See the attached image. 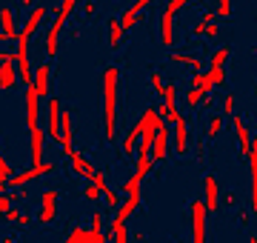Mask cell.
Returning <instances> with one entry per match:
<instances>
[{
  "label": "cell",
  "mask_w": 257,
  "mask_h": 243,
  "mask_svg": "<svg viewBox=\"0 0 257 243\" xmlns=\"http://www.w3.org/2000/svg\"><path fill=\"white\" fill-rule=\"evenodd\" d=\"M223 114L226 117L234 114V94H223Z\"/></svg>",
  "instance_id": "d590c367"
},
{
  "label": "cell",
  "mask_w": 257,
  "mask_h": 243,
  "mask_svg": "<svg viewBox=\"0 0 257 243\" xmlns=\"http://www.w3.org/2000/svg\"><path fill=\"white\" fill-rule=\"evenodd\" d=\"M3 243H18V240H15V237H3Z\"/></svg>",
  "instance_id": "c3c4849f"
},
{
  "label": "cell",
  "mask_w": 257,
  "mask_h": 243,
  "mask_svg": "<svg viewBox=\"0 0 257 243\" xmlns=\"http://www.w3.org/2000/svg\"><path fill=\"white\" fill-rule=\"evenodd\" d=\"M231 6H234L231 0H220V3H217V9H214V15H217V18H229V15H231Z\"/></svg>",
  "instance_id": "836d02e7"
},
{
  "label": "cell",
  "mask_w": 257,
  "mask_h": 243,
  "mask_svg": "<svg viewBox=\"0 0 257 243\" xmlns=\"http://www.w3.org/2000/svg\"><path fill=\"white\" fill-rule=\"evenodd\" d=\"M103 237H106V234H103V215L94 212L89 229H86V226H72V232L66 234L63 243H103Z\"/></svg>",
  "instance_id": "3957f363"
},
{
  "label": "cell",
  "mask_w": 257,
  "mask_h": 243,
  "mask_svg": "<svg viewBox=\"0 0 257 243\" xmlns=\"http://www.w3.org/2000/svg\"><path fill=\"white\" fill-rule=\"evenodd\" d=\"M109 46L111 49H117V43H120V38H123V29H120V18H109Z\"/></svg>",
  "instance_id": "484cf974"
},
{
  "label": "cell",
  "mask_w": 257,
  "mask_h": 243,
  "mask_svg": "<svg viewBox=\"0 0 257 243\" xmlns=\"http://www.w3.org/2000/svg\"><path fill=\"white\" fill-rule=\"evenodd\" d=\"M237 220L243 226H248V212H246V209H237Z\"/></svg>",
  "instance_id": "f6af8a7d"
},
{
  "label": "cell",
  "mask_w": 257,
  "mask_h": 243,
  "mask_svg": "<svg viewBox=\"0 0 257 243\" xmlns=\"http://www.w3.org/2000/svg\"><path fill=\"white\" fill-rule=\"evenodd\" d=\"M248 172H251V212H257V152L248 155Z\"/></svg>",
  "instance_id": "cb8c5ba5"
},
{
  "label": "cell",
  "mask_w": 257,
  "mask_h": 243,
  "mask_svg": "<svg viewBox=\"0 0 257 243\" xmlns=\"http://www.w3.org/2000/svg\"><path fill=\"white\" fill-rule=\"evenodd\" d=\"M251 152H257V132L251 135Z\"/></svg>",
  "instance_id": "bcb514c9"
},
{
  "label": "cell",
  "mask_w": 257,
  "mask_h": 243,
  "mask_svg": "<svg viewBox=\"0 0 257 243\" xmlns=\"http://www.w3.org/2000/svg\"><path fill=\"white\" fill-rule=\"evenodd\" d=\"M214 18H217V15H214V9H206V12H203V18H200V23H206V26H209V23H214Z\"/></svg>",
  "instance_id": "b9f144b4"
},
{
  "label": "cell",
  "mask_w": 257,
  "mask_h": 243,
  "mask_svg": "<svg viewBox=\"0 0 257 243\" xmlns=\"http://www.w3.org/2000/svg\"><path fill=\"white\" fill-rule=\"evenodd\" d=\"M94 9H97V3H92V0L83 3V15H94Z\"/></svg>",
  "instance_id": "ee69618b"
},
{
  "label": "cell",
  "mask_w": 257,
  "mask_h": 243,
  "mask_svg": "<svg viewBox=\"0 0 257 243\" xmlns=\"http://www.w3.org/2000/svg\"><path fill=\"white\" fill-rule=\"evenodd\" d=\"M74 0H63L60 6H57V15H55V23L49 26V32H46V55L49 57H55L57 55V49H60V32H63V26H66V20L72 18V12H74Z\"/></svg>",
  "instance_id": "7a4b0ae2"
},
{
  "label": "cell",
  "mask_w": 257,
  "mask_h": 243,
  "mask_svg": "<svg viewBox=\"0 0 257 243\" xmlns=\"http://www.w3.org/2000/svg\"><path fill=\"white\" fill-rule=\"evenodd\" d=\"M60 109H63V106H60V97H49V109H46V138L49 141H57V138H60Z\"/></svg>",
  "instance_id": "52a82bcc"
},
{
  "label": "cell",
  "mask_w": 257,
  "mask_h": 243,
  "mask_svg": "<svg viewBox=\"0 0 257 243\" xmlns=\"http://www.w3.org/2000/svg\"><path fill=\"white\" fill-rule=\"evenodd\" d=\"M46 15H49V6H43V3H37L35 9H32V15L26 18V23H23V29H20V38L32 40V35H35L37 29H40V23L46 20Z\"/></svg>",
  "instance_id": "4fadbf2b"
},
{
  "label": "cell",
  "mask_w": 257,
  "mask_h": 243,
  "mask_svg": "<svg viewBox=\"0 0 257 243\" xmlns=\"http://www.w3.org/2000/svg\"><path fill=\"white\" fill-rule=\"evenodd\" d=\"M83 197H86L89 203H94V200H100V192H97V189H94L92 183H89V186H86V192H83Z\"/></svg>",
  "instance_id": "8d00e7d4"
},
{
  "label": "cell",
  "mask_w": 257,
  "mask_h": 243,
  "mask_svg": "<svg viewBox=\"0 0 257 243\" xmlns=\"http://www.w3.org/2000/svg\"><path fill=\"white\" fill-rule=\"evenodd\" d=\"M100 92H103V135H106L109 143H114V138H117V92H120L117 66H106L103 69Z\"/></svg>",
  "instance_id": "6da1fadb"
},
{
  "label": "cell",
  "mask_w": 257,
  "mask_h": 243,
  "mask_svg": "<svg viewBox=\"0 0 257 243\" xmlns=\"http://www.w3.org/2000/svg\"><path fill=\"white\" fill-rule=\"evenodd\" d=\"M220 129H223V117H220V114H211V117H209V126H206V138L220 135Z\"/></svg>",
  "instance_id": "4dcf8cb0"
},
{
  "label": "cell",
  "mask_w": 257,
  "mask_h": 243,
  "mask_svg": "<svg viewBox=\"0 0 257 243\" xmlns=\"http://www.w3.org/2000/svg\"><path fill=\"white\" fill-rule=\"evenodd\" d=\"M72 129H74V114H72V109H60V138H57V143H60L63 155H72V152H74Z\"/></svg>",
  "instance_id": "ba28073f"
},
{
  "label": "cell",
  "mask_w": 257,
  "mask_h": 243,
  "mask_svg": "<svg viewBox=\"0 0 257 243\" xmlns=\"http://www.w3.org/2000/svg\"><path fill=\"white\" fill-rule=\"evenodd\" d=\"M175 152L177 155H189V135H186V117L175 123Z\"/></svg>",
  "instance_id": "44dd1931"
},
{
  "label": "cell",
  "mask_w": 257,
  "mask_h": 243,
  "mask_svg": "<svg viewBox=\"0 0 257 243\" xmlns=\"http://www.w3.org/2000/svg\"><path fill=\"white\" fill-rule=\"evenodd\" d=\"M18 215H20L18 209H12V206H9V209H6L0 217H3V220H9V223H15V220H18Z\"/></svg>",
  "instance_id": "f35d334b"
},
{
  "label": "cell",
  "mask_w": 257,
  "mask_h": 243,
  "mask_svg": "<svg viewBox=\"0 0 257 243\" xmlns=\"http://www.w3.org/2000/svg\"><path fill=\"white\" fill-rule=\"evenodd\" d=\"M111 243H128V229L123 217H111Z\"/></svg>",
  "instance_id": "603a6c76"
},
{
  "label": "cell",
  "mask_w": 257,
  "mask_h": 243,
  "mask_svg": "<svg viewBox=\"0 0 257 243\" xmlns=\"http://www.w3.org/2000/svg\"><path fill=\"white\" fill-rule=\"evenodd\" d=\"M9 206H12L9 195H0V215H3V212H6V209H9Z\"/></svg>",
  "instance_id": "7bdbcfd3"
},
{
  "label": "cell",
  "mask_w": 257,
  "mask_h": 243,
  "mask_svg": "<svg viewBox=\"0 0 257 243\" xmlns=\"http://www.w3.org/2000/svg\"><path fill=\"white\" fill-rule=\"evenodd\" d=\"M169 60H175V63H183L189 66L194 75L197 72H203V57L200 55H183V52H169Z\"/></svg>",
  "instance_id": "ffe728a7"
},
{
  "label": "cell",
  "mask_w": 257,
  "mask_h": 243,
  "mask_svg": "<svg viewBox=\"0 0 257 243\" xmlns=\"http://www.w3.org/2000/svg\"><path fill=\"white\" fill-rule=\"evenodd\" d=\"M69 160H72V172H74V175H80V178H86V180L94 178V172H97V169H94L89 160L83 158L80 152H72V155H69Z\"/></svg>",
  "instance_id": "ac0fdd59"
},
{
  "label": "cell",
  "mask_w": 257,
  "mask_h": 243,
  "mask_svg": "<svg viewBox=\"0 0 257 243\" xmlns=\"http://www.w3.org/2000/svg\"><path fill=\"white\" fill-rule=\"evenodd\" d=\"M140 200H143V197H140V192H135V195H128V197H126V203L114 209V215H117V217H123V220H128V217H132L135 212H138Z\"/></svg>",
  "instance_id": "7402d4cb"
},
{
  "label": "cell",
  "mask_w": 257,
  "mask_h": 243,
  "mask_svg": "<svg viewBox=\"0 0 257 243\" xmlns=\"http://www.w3.org/2000/svg\"><path fill=\"white\" fill-rule=\"evenodd\" d=\"M203 206H206V212H217L220 209V183H217L214 175L203 178Z\"/></svg>",
  "instance_id": "9c48e42d"
},
{
  "label": "cell",
  "mask_w": 257,
  "mask_h": 243,
  "mask_svg": "<svg viewBox=\"0 0 257 243\" xmlns=\"http://www.w3.org/2000/svg\"><path fill=\"white\" fill-rule=\"evenodd\" d=\"M248 243H257V234H251V237H248Z\"/></svg>",
  "instance_id": "681fc988"
},
{
  "label": "cell",
  "mask_w": 257,
  "mask_h": 243,
  "mask_svg": "<svg viewBox=\"0 0 257 243\" xmlns=\"http://www.w3.org/2000/svg\"><path fill=\"white\" fill-rule=\"evenodd\" d=\"M0 32H3L9 40H18L20 38L18 26H15V15H12L9 6H3V9H0Z\"/></svg>",
  "instance_id": "d6986e66"
},
{
  "label": "cell",
  "mask_w": 257,
  "mask_h": 243,
  "mask_svg": "<svg viewBox=\"0 0 257 243\" xmlns=\"http://www.w3.org/2000/svg\"><path fill=\"white\" fill-rule=\"evenodd\" d=\"M57 217V189H46L40 195V212H37V220L40 223H52Z\"/></svg>",
  "instance_id": "30bf717a"
},
{
  "label": "cell",
  "mask_w": 257,
  "mask_h": 243,
  "mask_svg": "<svg viewBox=\"0 0 257 243\" xmlns=\"http://www.w3.org/2000/svg\"><path fill=\"white\" fill-rule=\"evenodd\" d=\"M15 223H18V226H23V229H26V226H32V215H26V212H20V215H18V220H15Z\"/></svg>",
  "instance_id": "60d3db41"
},
{
  "label": "cell",
  "mask_w": 257,
  "mask_h": 243,
  "mask_svg": "<svg viewBox=\"0 0 257 243\" xmlns=\"http://www.w3.org/2000/svg\"><path fill=\"white\" fill-rule=\"evenodd\" d=\"M229 55H231V49L229 46H220L214 55H211V63H209V69H223V63L229 60Z\"/></svg>",
  "instance_id": "f1b7e54d"
},
{
  "label": "cell",
  "mask_w": 257,
  "mask_h": 243,
  "mask_svg": "<svg viewBox=\"0 0 257 243\" xmlns=\"http://www.w3.org/2000/svg\"><path fill=\"white\" fill-rule=\"evenodd\" d=\"M12 163H9V158H6V155H3V152H0V183H6V180L12 178Z\"/></svg>",
  "instance_id": "1f68e13d"
},
{
  "label": "cell",
  "mask_w": 257,
  "mask_h": 243,
  "mask_svg": "<svg viewBox=\"0 0 257 243\" xmlns=\"http://www.w3.org/2000/svg\"><path fill=\"white\" fill-rule=\"evenodd\" d=\"M49 83H52V66L49 63H40L35 69V92L37 97H49Z\"/></svg>",
  "instance_id": "9a60e30c"
},
{
  "label": "cell",
  "mask_w": 257,
  "mask_h": 243,
  "mask_svg": "<svg viewBox=\"0 0 257 243\" xmlns=\"http://www.w3.org/2000/svg\"><path fill=\"white\" fill-rule=\"evenodd\" d=\"M223 206H237V195H234V192H226V195H223Z\"/></svg>",
  "instance_id": "ab89813d"
},
{
  "label": "cell",
  "mask_w": 257,
  "mask_h": 243,
  "mask_svg": "<svg viewBox=\"0 0 257 243\" xmlns=\"http://www.w3.org/2000/svg\"><path fill=\"white\" fill-rule=\"evenodd\" d=\"M152 89H155L157 94H163V89H166V83H163V75H160V72H152Z\"/></svg>",
  "instance_id": "e575fe53"
},
{
  "label": "cell",
  "mask_w": 257,
  "mask_h": 243,
  "mask_svg": "<svg viewBox=\"0 0 257 243\" xmlns=\"http://www.w3.org/2000/svg\"><path fill=\"white\" fill-rule=\"evenodd\" d=\"M203 97H209V94H203L200 89H186L183 94V103H186V109H194V106H200Z\"/></svg>",
  "instance_id": "83f0119b"
},
{
  "label": "cell",
  "mask_w": 257,
  "mask_h": 243,
  "mask_svg": "<svg viewBox=\"0 0 257 243\" xmlns=\"http://www.w3.org/2000/svg\"><path fill=\"white\" fill-rule=\"evenodd\" d=\"M152 169H155L152 158H149V155H138V163H135V178L143 180V178L149 175V172H152Z\"/></svg>",
  "instance_id": "d4e9b609"
},
{
  "label": "cell",
  "mask_w": 257,
  "mask_h": 243,
  "mask_svg": "<svg viewBox=\"0 0 257 243\" xmlns=\"http://www.w3.org/2000/svg\"><path fill=\"white\" fill-rule=\"evenodd\" d=\"M143 132H146V120H143V114H140V120L135 123V126L126 132V138H123V158H132V155L138 152V141H140Z\"/></svg>",
  "instance_id": "5bb4252c"
},
{
  "label": "cell",
  "mask_w": 257,
  "mask_h": 243,
  "mask_svg": "<svg viewBox=\"0 0 257 243\" xmlns=\"http://www.w3.org/2000/svg\"><path fill=\"white\" fill-rule=\"evenodd\" d=\"M149 158L152 163H163L169 158V126H160L155 135V143H152V149H149Z\"/></svg>",
  "instance_id": "8fae6325"
},
{
  "label": "cell",
  "mask_w": 257,
  "mask_h": 243,
  "mask_svg": "<svg viewBox=\"0 0 257 243\" xmlns=\"http://www.w3.org/2000/svg\"><path fill=\"white\" fill-rule=\"evenodd\" d=\"M0 43H9V38H6V35H3V32H0Z\"/></svg>",
  "instance_id": "7dc6e473"
},
{
  "label": "cell",
  "mask_w": 257,
  "mask_h": 243,
  "mask_svg": "<svg viewBox=\"0 0 257 243\" xmlns=\"http://www.w3.org/2000/svg\"><path fill=\"white\" fill-rule=\"evenodd\" d=\"M15 83H18V69H15V60L0 63V92H12Z\"/></svg>",
  "instance_id": "e0dca14e"
},
{
  "label": "cell",
  "mask_w": 257,
  "mask_h": 243,
  "mask_svg": "<svg viewBox=\"0 0 257 243\" xmlns=\"http://www.w3.org/2000/svg\"><path fill=\"white\" fill-rule=\"evenodd\" d=\"M206 38L217 40V38H220V26H217V23H211V26H206Z\"/></svg>",
  "instance_id": "74e56055"
},
{
  "label": "cell",
  "mask_w": 257,
  "mask_h": 243,
  "mask_svg": "<svg viewBox=\"0 0 257 243\" xmlns=\"http://www.w3.org/2000/svg\"><path fill=\"white\" fill-rule=\"evenodd\" d=\"M146 9H149V0H135V3L123 12V18H120V29H123V32H128V29L138 23L140 12H146Z\"/></svg>",
  "instance_id": "2e32d148"
},
{
  "label": "cell",
  "mask_w": 257,
  "mask_h": 243,
  "mask_svg": "<svg viewBox=\"0 0 257 243\" xmlns=\"http://www.w3.org/2000/svg\"><path fill=\"white\" fill-rule=\"evenodd\" d=\"M231 120V126H234V132H237V149H240V155H251V132H248V126H246V120L240 117L237 112L229 117Z\"/></svg>",
  "instance_id": "7c38bea8"
},
{
  "label": "cell",
  "mask_w": 257,
  "mask_h": 243,
  "mask_svg": "<svg viewBox=\"0 0 257 243\" xmlns=\"http://www.w3.org/2000/svg\"><path fill=\"white\" fill-rule=\"evenodd\" d=\"M186 6H189L186 0H169L166 9H163V15H160V40H163L166 49L175 43V15L177 12H183Z\"/></svg>",
  "instance_id": "277c9868"
},
{
  "label": "cell",
  "mask_w": 257,
  "mask_h": 243,
  "mask_svg": "<svg viewBox=\"0 0 257 243\" xmlns=\"http://www.w3.org/2000/svg\"><path fill=\"white\" fill-rule=\"evenodd\" d=\"M192 243H206V234H209V212L203 200H192Z\"/></svg>",
  "instance_id": "5b68a950"
},
{
  "label": "cell",
  "mask_w": 257,
  "mask_h": 243,
  "mask_svg": "<svg viewBox=\"0 0 257 243\" xmlns=\"http://www.w3.org/2000/svg\"><path fill=\"white\" fill-rule=\"evenodd\" d=\"M160 97H163V103L169 106V109H177V106H175V103H177V86L172 83V80L166 83V89H163V94H160Z\"/></svg>",
  "instance_id": "f546056e"
},
{
  "label": "cell",
  "mask_w": 257,
  "mask_h": 243,
  "mask_svg": "<svg viewBox=\"0 0 257 243\" xmlns=\"http://www.w3.org/2000/svg\"><path fill=\"white\" fill-rule=\"evenodd\" d=\"M206 77H209L211 86H223V83H226V72H223V69H209Z\"/></svg>",
  "instance_id": "d6a6232c"
},
{
  "label": "cell",
  "mask_w": 257,
  "mask_h": 243,
  "mask_svg": "<svg viewBox=\"0 0 257 243\" xmlns=\"http://www.w3.org/2000/svg\"><path fill=\"white\" fill-rule=\"evenodd\" d=\"M189 89H200L203 94H209L214 86L209 83V77H206V72H197V75H192V83H189Z\"/></svg>",
  "instance_id": "4316f807"
},
{
  "label": "cell",
  "mask_w": 257,
  "mask_h": 243,
  "mask_svg": "<svg viewBox=\"0 0 257 243\" xmlns=\"http://www.w3.org/2000/svg\"><path fill=\"white\" fill-rule=\"evenodd\" d=\"M49 172H55V160H43L40 166H29L26 172H20V175H15V178L6 180V189H20V186H26L29 180L43 178V175H49Z\"/></svg>",
  "instance_id": "8992f818"
}]
</instances>
